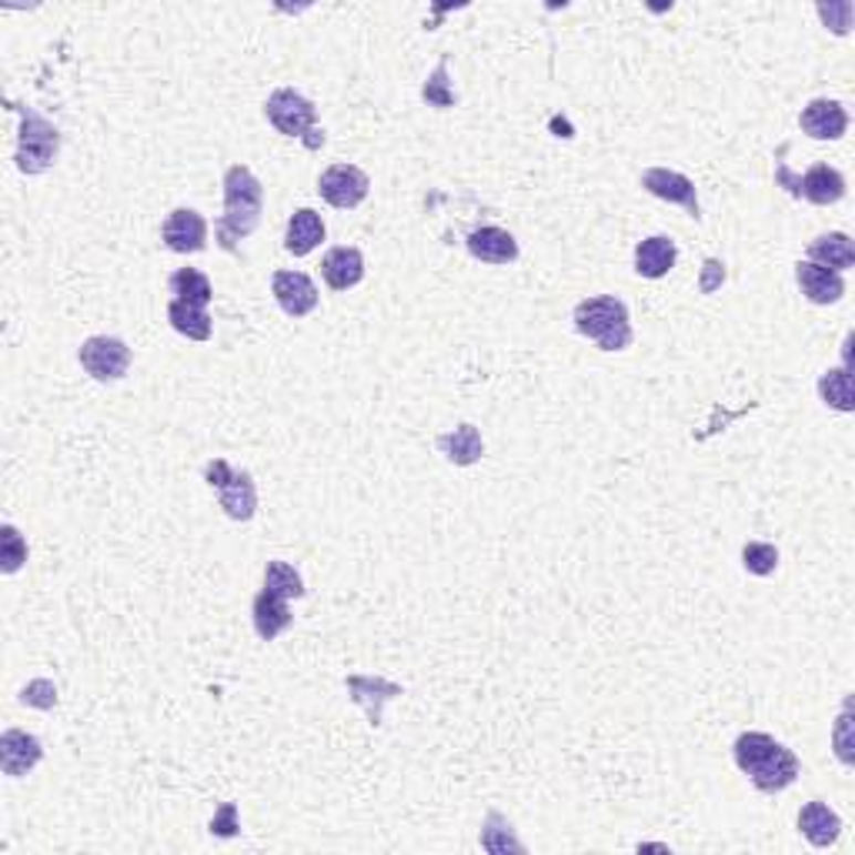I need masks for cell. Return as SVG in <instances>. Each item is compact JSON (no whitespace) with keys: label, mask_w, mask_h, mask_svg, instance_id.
Instances as JSON below:
<instances>
[{"label":"cell","mask_w":855,"mask_h":855,"mask_svg":"<svg viewBox=\"0 0 855 855\" xmlns=\"http://www.w3.org/2000/svg\"><path fill=\"white\" fill-rule=\"evenodd\" d=\"M736 765L752 779V785L765 795L789 789L799 779V759L792 749L775 742L765 732H745L736 739Z\"/></svg>","instance_id":"1"},{"label":"cell","mask_w":855,"mask_h":855,"mask_svg":"<svg viewBox=\"0 0 855 855\" xmlns=\"http://www.w3.org/2000/svg\"><path fill=\"white\" fill-rule=\"evenodd\" d=\"M261 208H264V188L251 175V167H244V164L228 167L225 170V218L218 221V234L228 251L234 248V241L254 234V228L261 221Z\"/></svg>","instance_id":"2"},{"label":"cell","mask_w":855,"mask_h":855,"mask_svg":"<svg viewBox=\"0 0 855 855\" xmlns=\"http://www.w3.org/2000/svg\"><path fill=\"white\" fill-rule=\"evenodd\" d=\"M575 327L602 352H625L632 345V317L625 301L615 294H598L588 298L575 307Z\"/></svg>","instance_id":"3"},{"label":"cell","mask_w":855,"mask_h":855,"mask_svg":"<svg viewBox=\"0 0 855 855\" xmlns=\"http://www.w3.org/2000/svg\"><path fill=\"white\" fill-rule=\"evenodd\" d=\"M208 484L218 491V501L225 508V515L234 522H251L258 511V488L248 471H234L225 458H215L205 465Z\"/></svg>","instance_id":"4"},{"label":"cell","mask_w":855,"mask_h":855,"mask_svg":"<svg viewBox=\"0 0 855 855\" xmlns=\"http://www.w3.org/2000/svg\"><path fill=\"white\" fill-rule=\"evenodd\" d=\"M21 111V140H18V167L24 175H41L48 170L61 150V131L44 121L41 114L18 107Z\"/></svg>","instance_id":"5"},{"label":"cell","mask_w":855,"mask_h":855,"mask_svg":"<svg viewBox=\"0 0 855 855\" xmlns=\"http://www.w3.org/2000/svg\"><path fill=\"white\" fill-rule=\"evenodd\" d=\"M81 368L94 378V382H121L131 368V348L121 337H107V334H94L87 337L81 352H77Z\"/></svg>","instance_id":"6"},{"label":"cell","mask_w":855,"mask_h":855,"mask_svg":"<svg viewBox=\"0 0 855 855\" xmlns=\"http://www.w3.org/2000/svg\"><path fill=\"white\" fill-rule=\"evenodd\" d=\"M368 188H372L368 175H365L362 167H355V164H331L324 175L317 178V195L331 208H337V211L358 208L368 198Z\"/></svg>","instance_id":"7"},{"label":"cell","mask_w":855,"mask_h":855,"mask_svg":"<svg viewBox=\"0 0 855 855\" xmlns=\"http://www.w3.org/2000/svg\"><path fill=\"white\" fill-rule=\"evenodd\" d=\"M775 178H779V185H785L792 195H799V198H805V201H812V205H818V208L835 205V201L845 198V178L838 175L835 167H828V164L809 167L802 178H795L789 167H779Z\"/></svg>","instance_id":"8"},{"label":"cell","mask_w":855,"mask_h":855,"mask_svg":"<svg viewBox=\"0 0 855 855\" xmlns=\"http://www.w3.org/2000/svg\"><path fill=\"white\" fill-rule=\"evenodd\" d=\"M264 117L278 127V134H284V137H301V140H304V137L314 131L317 111H314V104H311L304 94H298V91H291V87H281V91H274V94L268 97Z\"/></svg>","instance_id":"9"},{"label":"cell","mask_w":855,"mask_h":855,"mask_svg":"<svg viewBox=\"0 0 855 855\" xmlns=\"http://www.w3.org/2000/svg\"><path fill=\"white\" fill-rule=\"evenodd\" d=\"M160 238L175 254H198L208 244V221L191 208H178L167 215Z\"/></svg>","instance_id":"10"},{"label":"cell","mask_w":855,"mask_h":855,"mask_svg":"<svg viewBox=\"0 0 855 855\" xmlns=\"http://www.w3.org/2000/svg\"><path fill=\"white\" fill-rule=\"evenodd\" d=\"M642 188L668 205H681L692 218H699V195H696V185L678 175V170H668V167H648L642 175Z\"/></svg>","instance_id":"11"},{"label":"cell","mask_w":855,"mask_h":855,"mask_svg":"<svg viewBox=\"0 0 855 855\" xmlns=\"http://www.w3.org/2000/svg\"><path fill=\"white\" fill-rule=\"evenodd\" d=\"M271 294L281 304V311L291 317H304L317 307V288L304 271H274Z\"/></svg>","instance_id":"12"},{"label":"cell","mask_w":855,"mask_h":855,"mask_svg":"<svg viewBox=\"0 0 855 855\" xmlns=\"http://www.w3.org/2000/svg\"><path fill=\"white\" fill-rule=\"evenodd\" d=\"M41 759H44V745H41L38 736L21 732V729H8L4 736H0V769H4V775L21 779Z\"/></svg>","instance_id":"13"},{"label":"cell","mask_w":855,"mask_h":855,"mask_svg":"<svg viewBox=\"0 0 855 855\" xmlns=\"http://www.w3.org/2000/svg\"><path fill=\"white\" fill-rule=\"evenodd\" d=\"M799 127L812 137V140H838L848 127V114L838 101L818 97L809 101L799 114Z\"/></svg>","instance_id":"14"},{"label":"cell","mask_w":855,"mask_h":855,"mask_svg":"<svg viewBox=\"0 0 855 855\" xmlns=\"http://www.w3.org/2000/svg\"><path fill=\"white\" fill-rule=\"evenodd\" d=\"M468 254L481 264H511L519 258V241L511 238L504 228H494V225H484L478 231L468 234Z\"/></svg>","instance_id":"15"},{"label":"cell","mask_w":855,"mask_h":855,"mask_svg":"<svg viewBox=\"0 0 855 855\" xmlns=\"http://www.w3.org/2000/svg\"><path fill=\"white\" fill-rule=\"evenodd\" d=\"M321 278L331 291H348L365 278V258L358 248H331L321 261Z\"/></svg>","instance_id":"16"},{"label":"cell","mask_w":855,"mask_h":855,"mask_svg":"<svg viewBox=\"0 0 855 855\" xmlns=\"http://www.w3.org/2000/svg\"><path fill=\"white\" fill-rule=\"evenodd\" d=\"M795 281L802 288V294L812 301V304H835L842 301L845 294V281L838 271H828L822 264H812V261H799L795 264Z\"/></svg>","instance_id":"17"},{"label":"cell","mask_w":855,"mask_h":855,"mask_svg":"<svg viewBox=\"0 0 855 855\" xmlns=\"http://www.w3.org/2000/svg\"><path fill=\"white\" fill-rule=\"evenodd\" d=\"M321 241H324V221H321V215L311 211V208L294 211L291 221H288V228H284V251L294 254V258H304V254H311Z\"/></svg>","instance_id":"18"},{"label":"cell","mask_w":855,"mask_h":855,"mask_svg":"<svg viewBox=\"0 0 855 855\" xmlns=\"http://www.w3.org/2000/svg\"><path fill=\"white\" fill-rule=\"evenodd\" d=\"M251 615H254V632L264 638V642H274L284 628H291V608H288V598L261 588L254 595V605H251Z\"/></svg>","instance_id":"19"},{"label":"cell","mask_w":855,"mask_h":855,"mask_svg":"<svg viewBox=\"0 0 855 855\" xmlns=\"http://www.w3.org/2000/svg\"><path fill=\"white\" fill-rule=\"evenodd\" d=\"M675 258H678V248L668 234H651L645 238L638 248H635V271L642 278H665L671 268H675Z\"/></svg>","instance_id":"20"},{"label":"cell","mask_w":855,"mask_h":855,"mask_svg":"<svg viewBox=\"0 0 855 855\" xmlns=\"http://www.w3.org/2000/svg\"><path fill=\"white\" fill-rule=\"evenodd\" d=\"M799 828L815 848H828L842 835V818L825 802H809L799 812Z\"/></svg>","instance_id":"21"},{"label":"cell","mask_w":855,"mask_h":855,"mask_svg":"<svg viewBox=\"0 0 855 855\" xmlns=\"http://www.w3.org/2000/svg\"><path fill=\"white\" fill-rule=\"evenodd\" d=\"M809 261L842 274V271H848V268L855 264V244H852V238L842 234V231L818 234V238L809 244Z\"/></svg>","instance_id":"22"},{"label":"cell","mask_w":855,"mask_h":855,"mask_svg":"<svg viewBox=\"0 0 855 855\" xmlns=\"http://www.w3.org/2000/svg\"><path fill=\"white\" fill-rule=\"evenodd\" d=\"M167 321L178 334L191 337V341H208L211 337V314L201 304L181 301V298H170L167 304Z\"/></svg>","instance_id":"23"},{"label":"cell","mask_w":855,"mask_h":855,"mask_svg":"<svg viewBox=\"0 0 855 855\" xmlns=\"http://www.w3.org/2000/svg\"><path fill=\"white\" fill-rule=\"evenodd\" d=\"M348 692L355 702L365 706L372 726H382V702L385 699H395L402 696V686H392V681H382V678H362V675H352L348 678Z\"/></svg>","instance_id":"24"},{"label":"cell","mask_w":855,"mask_h":855,"mask_svg":"<svg viewBox=\"0 0 855 855\" xmlns=\"http://www.w3.org/2000/svg\"><path fill=\"white\" fill-rule=\"evenodd\" d=\"M438 448L445 451L448 461H455V465H461V468L481 461V455H484V441H481V435H478L475 425H458L455 431L441 435V438H438Z\"/></svg>","instance_id":"25"},{"label":"cell","mask_w":855,"mask_h":855,"mask_svg":"<svg viewBox=\"0 0 855 855\" xmlns=\"http://www.w3.org/2000/svg\"><path fill=\"white\" fill-rule=\"evenodd\" d=\"M170 294L181 301H191V304H201V307H208L215 301V288H211L208 274H201L198 268H181L170 274Z\"/></svg>","instance_id":"26"},{"label":"cell","mask_w":855,"mask_h":855,"mask_svg":"<svg viewBox=\"0 0 855 855\" xmlns=\"http://www.w3.org/2000/svg\"><path fill=\"white\" fill-rule=\"evenodd\" d=\"M818 395L828 408L835 411H852L855 408V395H852V375L848 368H832L818 378Z\"/></svg>","instance_id":"27"},{"label":"cell","mask_w":855,"mask_h":855,"mask_svg":"<svg viewBox=\"0 0 855 855\" xmlns=\"http://www.w3.org/2000/svg\"><path fill=\"white\" fill-rule=\"evenodd\" d=\"M264 588L274 592V595H281V598H288V602L304 595V582H301V575H298L288 562H268V569H264Z\"/></svg>","instance_id":"28"},{"label":"cell","mask_w":855,"mask_h":855,"mask_svg":"<svg viewBox=\"0 0 855 855\" xmlns=\"http://www.w3.org/2000/svg\"><path fill=\"white\" fill-rule=\"evenodd\" d=\"M24 562H28V542L21 539V532L14 525H4L0 529V569L14 575Z\"/></svg>","instance_id":"29"},{"label":"cell","mask_w":855,"mask_h":855,"mask_svg":"<svg viewBox=\"0 0 855 855\" xmlns=\"http://www.w3.org/2000/svg\"><path fill=\"white\" fill-rule=\"evenodd\" d=\"M742 565H745L749 575L765 578V575H772L779 569V549L769 545V542H749L742 549Z\"/></svg>","instance_id":"30"},{"label":"cell","mask_w":855,"mask_h":855,"mask_svg":"<svg viewBox=\"0 0 855 855\" xmlns=\"http://www.w3.org/2000/svg\"><path fill=\"white\" fill-rule=\"evenodd\" d=\"M21 702H24V706H34V709H54V706H58V689H54V681H48V678L31 681V686L21 692Z\"/></svg>","instance_id":"31"},{"label":"cell","mask_w":855,"mask_h":855,"mask_svg":"<svg viewBox=\"0 0 855 855\" xmlns=\"http://www.w3.org/2000/svg\"><path fill=\"white\" fill-rule=\"evenodd\" d=\"M818 18L835 31V34H848V28H852V4L848 0H842V4H818Z\"/></svg>","instance_id":"32"},{"label":"cell","mask_w":855,"mask_h":855,"mask_svg":"<svg viewBox=\"0 0 855 855\" xmlns=\"http://www.w3.org/2000/svg\"><path fill=\"white\" fill-rule=\"evenodd\" d=\"M445 77H448V71H445V64H441V67L435 71V77H431V81L425 84V91H421L425 101L435 104V107H451V104H455V94H448V81H445Z\"/></svg>","instance_id":"33"},{"label":"cell","mask_w":855,"mask_h":855,"mask_svg":"<svg viewBox=\"0 0 855 855\" xmlns=\"http://www.w3.org/2000/svg\"><path fill=\"white\" fill-rule=\"evenodd\" d=\"M211 832H215V835H225V838H228V835H238V805H234V802H225V805H221V812L211 818Z\"/></svg>","instance_id":"34"},{"label":"cell","mask_w":855,"mask_h":855,"mask_svg":"<svg viewBox=\"0 0 855 855\" xmlns=\"http://www.w3.org/2000/svg\"><path fill=\"white\" fill-rule=\"evenodd\" d=\"M726 281V268L719 264V261H706V278H702V291L706 294H712L719 284Z\"/></svg>","instance_id":"35"},{"label":"cell","mask_w":855,"mask_h":855,"mask_svg":"<svg viewBox=\"0 0 855 855\" xmlns=\"http://www.w3.org/2000/svg\"><path fill=\"white\" fill-rule=\"evenodd\" d=\"M845 729H848V712H842V719H838V729H835V745H838V759L848 765L852 762V755H848V739H845Z\"/></svg>","instance_id":"36"}]
</instances>
